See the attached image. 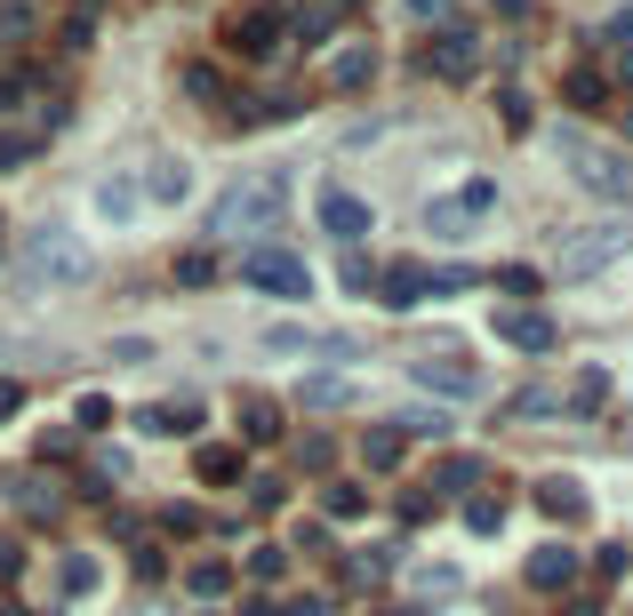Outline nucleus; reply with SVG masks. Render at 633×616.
Returning a JSON list of instances; mask_svg holds the SVG:
<instances>
[{
	"label": "nucleus",
	"mask_w": 633,
	"mask_h": 616,
	"mask_svg": "<svg viewBox=\"0 0 633 616\" xmlns=\"http://www.w3.org/2000/svg\"><path fill=\"white\" fill-rule=\"evenodd\" d=\"M281 217H289V177L264 168V177L225 185V200L209 209V232H217V241H241V232H273Z\"/></svg>",
	"instance_id": "1"
},
{
	"label": "nucleus",
	"mask_w": 633,
	"mask_h": 616,
	"mask_svg": "<svg viewBox=\"0 0 633 616\" xmlns=\"http://www.w3.org/2000/svg\"><path fill=\"white\" fill-rule=\"evenodd\" d=\"M89 272H96V257H89V249L73 241V232L41 225V232L24 241V281H32V289H81Z\"/></svg>",
	"instance_id": "2"
},
{
	"label": "nucleus",
	"mask_w": 633,
	"mask_h": 616,
	"mask_svg": "<svg viewBox=\"0 0 633 616\" xmlns=\"http://www.w3.org/2000/svg\"><path fill=\"white\" fill-rule=\"evenodd\" d=\"M633 241V225H578V232H561L553 241V281H593L610 257H625Z\"/></svg>",
	"instance_id": "3"
},
{
	"label": "nucleus",
	"mask_w": 633,
	"mask_h": 616,
	"mask_svg": "<svg viewBox=\"0 0 633 616\" xmlns=\"http://www.w3.org/2000/svg\"><path fill=\"white\" fill-rule=\"evenodd\" d=\"M561 168H570L585 192H602V200H633V160H625V153H610V145L561 136Z\"/></svg>",
	"instance_id": "4"
},
{
	"label": "nucleus",
	"mask_w": 633,
	"mask_h": 616,
	"mask_svg": "<svg viewBox=\"0 0 633 616\" xmlns=\"http://www.w3.org/2000/svg\"><path fill=\"white\" fill-rule=\"evenodd\" d=\"M489 209H497V185L474 177V185H457L449 200H433V209H425V232H433V241H465V232H474Z\"/></svg>",
	"instance_id": "5"
},
{
	"label": "nucleus",
	"mask_w": 633,
	"mask_h": 616,
	"mask_svg": "<svg viewBox=\"0 0 633 616\" xmlns=\"http://www.w3.org/2000/svg\"><path fill=\"white\" fill-rule=\"evenodd\" d=\"M241 281H249V289H264V296H313L305 257H289V249H273V241L241 257Z\"/></svg>",
	"instance_id": "6"
},
{
	"label": "nucleus",
	"mask_w": 633,
	"mask_h": 616,
	"mask_svg": "<svg viewBox=\"0 0 633 616\" xmlns=\"http://www.w3.org/2000/svg\"><path fill=\"white\" fill-rule=\"evenodd\" d=\"M417 64H425V73H442V81H474V64H481L474 24H442V32L417 49Z\"/></svg>",
	"instance_id": "7"
},
{
	"label": "nucleus",
	"mask_w": 633,
	"mask_h": 616,
	"mask_svg": "<svg viewBox=\"0 0 633 616\" xmlns=\"http://www.w3.org/2000/svg\"><path fill=\"white\" fill-rule=\"evenodd\" d=\"M225 41L241 49V56H273V49L289 41V17H281V9H264V0H249V9H232V17H225Z\"/></svg>",
	"instance_id": "8"
},
{
	"label": "nucleus",
	"mask_w": 633,
	"mask_h": 616,
	"mask_svg": "<svg viewBox=\"0 0 633 616\" xmlns=\"http://www.w3.org/2000/svg\"><path fill=\"white\" fill-rule=\"evenodd\" d=\"M409 376H417L425 393H442V400H474V393H481V368H474V361H457V353H442V361L417 353Z\"/></svg>",
	"instance_id": "9"
},
{
	"label": "nucleus",
	"mask_w": 633,
	"mask_h": 616,
	"mask_svg": "<svg viewBox=\"0 0 633 616\" xmlns=\"http://www.w3.org/2000/svg\"><path fill=\"white\" fill-rule=\"evenodd\" d=\"M497 345H513V353H553L561 328L538 313V304H506V313H497Z\"/></svg>",
	"instance_id": "10"
},
{
	"label": "nucleus",
	"mask_w": 633,
	"mask_h": 616,
	"mask_svg": "<svg viewBox=\"0 0 633 616\" xmlns=\"http://www.w3.org/2000/svg\"><path fill=\"white\" fill-rule=\"evenodd\" d=\"M264 353H329V361H353V336H329V328H264Z\"/></svg>",
	"instance_id": "11"
},
{
	"label": "nucleus",
	"mask_w": 633,
	"mask_h": 616,
	"mask_svg": "<svg viewBox=\"0 0 633 616\" xmlns=\"http://www.w3.org/2000/svg\"><path fill=\"white\" fill-rule=\"evenodd\" d=\"M321 232L361 241V232H370V200H361V192H321Z\"/></svg>",
	"instance_id": "12"
},
{
	"label": "nucleus",
	"mask_w": 633,
	"mask_h": 616,
	"mask_svg": "<svg viewBox=\"0 0 633 616\" xmlns=\"http://www.w3.org/2000/svg\"><path fill=\"white\" fill-rule=\"evenodd\" d=\"M377 296L393 304V313L425 304V264H409V257H402V264H385V272H377Z\"/></svg>",
	"instance_id": "13"
},
{
	"label": "nucleus",
	"mask_w": 633,
	"mask_h": 616,
	"mask_svg": "<svg viewBox=\"0 0 633 616\" xmlns=\"http://www.w3.org/2000/svg\"><path fill=\"white\" fill-rule=\"evenodd\" d=\"M529 585H538V593L578 585V553H570V544H546V553H529Z\"/></svg>",
	"instance_id": "14"
},
{
	"label": "nucleus",
	"mask_w": 633,
	"mask_h": 616,
	"mask_svg": "<svg viewBox=\"0 0 633 616\" xmlns=\"http://www.w3.org/2000/svg\"><path fill=\"white\" fill-rule=\"evenodd\" d=\"M538 512H553V521L570 529V521H585V489H578V481H561V472H553V481H538Z\"/></svg>",
	"instance_id": "15"
},
{
	"label": "nucleus",
	"mask_w": 633,
	"mask_h": 616,
	"mask_svg": "<svg viewBox=\"0 0 633 616\" xmlns=\"http://www.w3.org/2000/svg\"><path fill=\"white\" fill-rule=\"evenodd\" d=\"M402 457H409V440L393 432V425H370V432H361V464H370V472H393Z\"/></svg>",
	"instance_id": "16"
},
{
	"label": "nucleus",
	"mask_w": 633,
	"mask_h": 616,
	"mask_svg": "<svg viewBox=\"0 0 633 616\" xmlns=\"http://www.w3.org/2000/svg\"><path fill=\"white\" fill-rule=\"evenodd\" d=\"M241 440H257V449H273V440H281V408L264 400V393L241 400Z\"/></svg>",
	"instance_id": "17"
},
{
	"label": "nucleus",
	"mask_w": 633,
	"mask_h": 616,
	"mask_svg": "<svg viewBox=\"0 0 633 616\" xmlns=\"http://www.w3.org/2000/svg\"><path fill=\"white\" fill-rule=\"evenodd\" d=\"M193 425H201V408H193V400H160V408L137 417V432H193Z\"/></svg>",
	"instance_id": "18"
},
{
	"label": "nucleus",
	"mask_w": 633,
	"mask_h": 616,
	"mask_svg": "<svg viewBox=\"0 0 633 616\" xmlns=\"http://www.w3.org/2000/svg\"><path fill=\"white\" fill-rule=\"evenodd\" d=\"M193 472H201L209 489H225V481H241V449H225V440H209V449L193 457Z\"/></svg>",
	"instance_id": "19"
},
{
	"label": "nucleus",
	"mask_w": 633,
	"mask_h": 616,
	"mask_svg": "<svg viewBox=\"0 0 633 616\" xmlns=\"http://www.w3.org/2000/svg\"><path fill=\"white\" fill-rule=\"evenodd\" d=\"M593 408H610V376H602V368H578V385H570V417H593Z\"/></svg>",
	"instance_id": "20"
},
{
	"label": "nucleus",
	"mask_w": 633,
	"mask_h": 616,
	"mask_svg": "<svg viewBox=\"0 0 633 616\" xmlns=\"http://www.w3.org/2000/svg\"><path fill=\"white\" fill-rule=\"evenodd\" d=\"M370 73H377V41H353V49L338 56V73H329V81H338V88H361Z\"/></svg>",
	"instance_id": "21"
},
{
	"label": "nucleus",
	"mask_w": 633,
	"mask_h": 616,
	"mask_svg": "<svg viewBox=\"0 0 633 616\" xmlns=\"http://www.w3.org/2000/svg\"><path fill=\"white\" fill-rule=\"evenodd\" d=\"M297 400H305V408H345V400H353V385L321 368V376H305V385H297Z\"/></svg>",
	"instance_id": "22"
},
{
	"label": "nucleus",
	"mask_w": 633,
	"mask_h": 616,
	"mask_svg": "<svg viewBox=\"0 0 633 616\" xmlns=\"http://www.w3.org/2000/svg\"><path fill=\"white\" fill-rule=\"evenodd\" d=\"M41 145H49V128H0V168H24Z\"/></svg>",
	"instance_id": "23"
},
{
	"label": "nucleus",
	"mask_w": 633,
	"mask_h": 616,
	"mask_svg": "<svg viewBox=\"0 0 633 616\" xmlns=\"http://www.w3.org/2000/svg\"><path fill=\"white\" fill-rule=\"evenodd\" d=\"M96 209H105L113 225H128V217H137V185H128V177H105V185H96Z\"/></svg>",
	"instance_id": "24"
},
{
	"label": "nucleus",
	"mask_w": 633,
	"mask_h": 616,
	"mask_svg": "<svg viewBox=\"0 0 633 616\" xmlns=\"http://www.w3.org/2000/svg\"><path fill=\"white\" fill-rule=\"evenodd\" d=\"M602 41H610V56H618L610 73H618V81H633V17H610V24H602Z\"/></svg>",
	"instance_id": "25"
},
{
	"label": "nucleus",
	"mask_w": 633,
	"mask_h": 616,
	"mask_svg": "<svg viewBox=\"0 0 633 616\" xmlns=\"http://www.w3.org/2000/svg\"><path fill=\"white\" fill-rule=\"evenodd\" d=\"M561 96H570V105H585V113H593V105H602V96H610V81H602V73H585V64H578V73H561Z\"/></svg>",
	"instance_id": "26"
},
{
	"label": "nucleus",
	"mask_w": 633,
	"mask_h": 616,
	"mask_svg": "<svg viewBox=\"0 0 633 616\" xmlns=\"http://www.w3.org/2000/svg\"><path fill=\"white\" fill-rule=\"evenodd\" d=\"M465 529H474V536H497V529H506V497H474V504H465Z\"/></svg>",
	"instance_id": "27"
},
{
	"label": "nucleus",
	"mask_w": 633,
	"mask_h": 616,
	"mask_svg": "<svg viewBox=\"0 0 633 616\" xmlns=\"http://www.w3.org/2000/svg\"><path fill=\"white\" fill-rule=\"evenodd\" d=\"M185 585L201 593V601H217V593L232 585V568H225V561H193V568H185Z\"/></svg>",
	"instance_id": "28"
},
{
	"label": "nucleus",
	"mask_w": 633,
	"mask_h": 616,
	"mask_svg": "<svg viewBox=\"0 0 633 616\" xmlns=\"http://www.w3.org/2000/svg\"><path fill=\"white\" fill-rule=\"evenodd\" d=\"M297 464H305V472H329V464H338V440H329V432H305V440H297Z\"/></svg>",
	"instance_id": "29"
},
{
	"label": "nucleus",
	"mask_w": 633,
	"mask_h": 616,
	"mask_svg": "<svg viewBox=\"0 0 633 616\" xmlns=\"http://www.w3.org/2000/svg\"><path fill=\"white\" fill-rule=\"evenodd\" d=\"M249 576H257V585H281V576H289V553H281V544H257V553H249Z\"/></svg>",
	"instance_id": "30"
},
{
	"label": "nucleus",
	"mask_w": 633,
	"mask_h": 616,
	"mask_svg": "<svg viewBox=\"0 0 633 616\" xmlns=\"http://www.w3.org/2000/svg\"><path fill=\"white\" fill-rule=\"evenodd\" d=\"M321 504H329V521H361V504H370V497H361L353 481H329V497H321Z\"/></svg>",
	"instance_id": "31"
},
{
	"label": "nucleus",
	"mask_w": 633,
	"mask_h": 616,
	"mask_svg": "<svg viewBox=\"0 0 633 616\" xmlns=\"http://www.w3.org/2000/svg\"><path fill=\"white\" fill-rule=\"evenodd\" d=\"M185 160H153V200H185Z\"/></svg>",
	"instance_id": "32"
},
{
	"label": "nucleus",
	"mask_w": 633,
	"mask_h": 616,
	"mask_svg": "<svg viewBox=\"0 0 633 616\" xmlns=\"http://www.w3.org/2000/svg\"><path fill=\"white\" fill-rule=\"evenodd\" d=\"M17 504L32 512V521H56V504H64V497H56V489H41V481H17Z\"/></svg>",
	"instance_id": "33"
},
{
	"label": "nucleus",
	"mask_w": 633,
	"mask_h": 616,
	"mask_svg": "<svg viewBox=\"0 0 633 616\" xmlns=\"http://www.w3.org/2000/svg\"><path fill=\"white\" fill-rule=\"evenodd\" d=\"M177 281H185V289H209V281H217V257H209V249L177 257Z\"/></svg>",
	"instance_id": "34"
},
{
	"label": "nucleus",
	"mask_w": 633,
	"mask_h": 616,
	"mask_svg": "<svg viewBox=\"0 0 633 616\" xmlns=\"http://www.w3.org/2000/svg\"><path fill=\"white\" fill-rule=\"evenodd\" d=\"M538 281H546L538 264H506V272H497V289H506V296H538Z\"/></svg>",
	"instance_id": "35"
},
{
	"label": "nucleus",
	"mask_w": 633,
	"mask_h": 616,
	"mask_svg": "<svg viewBox=\"0 0 633 616\" xmlns=\"http://www.w3.org/2000/svg\"><path fill=\"white\" fill-rule=\"evenodd\" d=\"M433 481H442V489H474L481 464H474V457H442V472H433Z\"/></svg>",
	"instance_id": "36"
},
{
	"label": "nucleus",
	"mask_w": 633,
	"mask_h": 616,
	"mask_svg": "<svg viewBox=\"0 0 633 616\" xmlns=\"http://www.w3.org/2000/svg\"><path fill=\"white\" fill-rule=\"evenodd\" d=\"M73 417H81V432H105V425H113V400H105V393H81Z\"/></svg>",
	"instance_id": "37"
},
{
	"label": "nucleus",
	"mask_w": 633,
	"mask_h": 616,
	"mask_svg": "<svg viewBox=\"0 0 633 616\" xmlns=\"http://www.w3.org/2000/svg\"><path fill=\"white\" fill-rule=\"evenodd\" d=\"M393 568V544H370V553L353 561V585H377V576Z\"/></svg>",
	"instance_id": "38"
},
{
	"label": "nucleus",
	"mask_w": 633,
	"mask_h": 616,
	"mask_svg": "<svg viewBox=\"0 0 633 616\" xmlns=\"http://www.w3.org/2000/svg\"><path fill=\"white\" fill-rule=\"evenodd\" d=\"M513 417H561V393H513Z\"/></svg>",
	"instance_id": "39"
},
{
	"label": "nucleus",
	"mask_w": 633,
	"mask_h": 616,
	"mask_svg": "<svg viewBox=\"0 0 633 616\" xmlns=\"http://www.w3.org/2000/svg\"><path fill=\"white\" fill-rule=\"evenodd\" d=\"M417 593H425V601H442V593H457V568H417Z\"/></svg>",
	"instance_id": "40"
},
{
	"label": "nucleus",
	"mask_w": 633,
	"mask_h": 616,
	"mask_svg": "<svg viewBox=\"0 0 633 616\" xmlns=\"http://www.w3.org/2000/svg\"><path fill=\"white\" fill-rule=\"evenodd\" d=\"M89 585H96V561L73 553V561H64V593H89Z\"/></svg>",
	"instance_id": "41"
},
{
	"label": "nucleus",
	"mask_w": 633,
	"mask_h": 616,
	"mask_svg": "<svg viewBox=\"0 0 633 616\" xmlns=\"http://www.w3.org/2000/svg\"><path fill=\"white\" fill-rule=\"evenodd\" d=\"M281 497H289V489H281V481H273V472H257V481H249V504H257V512H273V504H281Z\"/></svg>",
	"instance_id": "42"
},
{
	"label": "nucleus",
	"mask_w": 633,
	"mask_h": 616,
	"mask_svg": "<svg viewBox=\"0 0 633 616\" xmlns=\"http://www.w3.org/2000/svg\"><path fill=\"white\" fill-rule=\"evenodd\" d=\"M409 17H417V24H433V32L457 24V17H449V0H409Z\"/></svg>",
	"instance_id": "43"
},
{
	"label": "nucleus",
	"mask_w": 633,
	"mask_h": 616,
	"mask_svg": "<svg viewBox=\"0 0 633 616\" xmlns=\"http://www.w3.org/2000/svg\"><path fill=\"white\" fill-rule=\"evenodd\" d=\"M370 281H377V264H370V257H345V289L361 296V289H370Z\"/></svg>",
	"instance_id": "44"
},
{
	"label": "nucleus",
	"mask_w": 633,
	"mask_h": 616,
	"mask_svg": "<svg viewBox=\"0 0 633 616\" xmlns=\"http://www.w3.org/2000/svg\"><path fill=\"white\" fill-rule=\"evenodd\" d=\"M17 408H24V385H9V376H0V425H9Z\"/></svg>",
	"instance_id": "45"
}]
</instances>
